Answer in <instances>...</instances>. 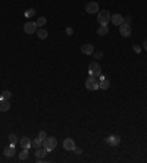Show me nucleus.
Returning <instances> with one entry per match:
<instances>
[{"label":"nucleus","mask_w":147,"mask_h":163,"mask_svg":"<svg viewBox=\"0 0 147 163\" xmlns=\"http://www.w3.org/2000/svg\"><path fill=\"white\" fill-rule=\"evenodd\" d=\"M56 145H57V140H56L55 137H46V138L43 140V147H44L47 151L55 150Z\"/></svg>","instance_id":"obj_1"},{"label":"nucleus","mask_w":147,"mask_h":163,"mask_svg":"<svg viewBox=\"0 0 147 163\" xmlns=\"http://www.w3.org/2000/svg\"><path fill=\"white\" fill-rule=\"evenodd\" d=\"M97 21H99L100 25H108L110 21L109 10H99V13H97Z\"/></svg>","instance_id":"obj_2"},{"label":"nucleus","mask_w":147,"mask_h":163,"mask_svg":"<svg viewBox=\"0 0 147 163\" xmlns=\"http://www.w3.org/2000/svg\"><path fill=\"white\" fill-rule=\"evenodd\" d=\"M88 73H90L91 76L99 78V76L102 75V66H100L97 62H91V63L88 65Z\"/></svg>","instance_id":"obj_3"},{"label":"nucleus","mask_w":147,"mask_h":163,"mask_svg":"<svg viewBox=\"0 0 147 163\" xmlns=\"http://www.w3.org/2000/svg\"><path fill=\"white\" fill-rule=\"evenodd\" d=\"M85 88L90 91H94L99 88V78H96V76H88V79L85 81Z\"/></svg>","instance_id":"obj_4"},{"label":"nucleus","mask_w":147,"mask_h":163,"mask_svg":"<svg viewBox=\"0 0 147 163\" xmlns=\"http://www.w3.org/2000/svg\"><path fill=\"white\" fill-rule=\"evenodd\" d=\"M131 33H132V30H131V25L129 24H121L119 25V34L122 37H129L131 36Z\"/></svg>","instance_id":"obj_5"},{"label":"nucleus","mask_w":147,"mask_h":163,"mask_svg":"<svg viewBox=\"0 0 147 163\" xmlns=\"http://www.w3.org/2000/svg\"><path fill=\"white\" fill-rule=\"evenodd\" d=\"M37 22H27L25 25H24V31L27 33V34H36L37 33Z\"/></svg>","instance_id":"obj_6"},{"label":"nucleus","mask_w":147,"mask_h":163,"mask_svg":"<svg viewBox=\"0 0 147 163\" xmlns=\"http://www.w3.org/2000/svg\"><path fill=\"white\" fill-rule=\"evenodd\" d=\"M110 87V82H109V79L102 73L100 76H99V88H102V90H108Z\"/></svg>","instance_id":"obj_7"},{"label":"nucleus","mask_w":147,"mask_h":163,"mask_svg":"<svg viewBox=\"0 0 147 163\" xmlns=\"http://www.w3.org/2000/svg\"><path fill=\"white\" fill-rule=\"evenodd\" d=\"M85 12H88V13H97L99 12V3L97 1H88L85 4Z\"/></svg>","instance_id":"obj_8"},{"label":"nucleus","mask_w":147,"mask_h":163,"mask_svg":"<svg viewBox=\"0 0 147 163\" xmlns=\"http://www.w3.org/2000/svg\"><path fill=\"white\" fill-rule=\"evenodd\" d=\"M110 22H112L113 25L119 27L121 24H124V16H122L121 13H113V15H110Z\"/></svg>","instance_id":"obj_9"},{"label":"nucleus","mask_w":147,"mask_h":163,"mask_svg":"<svg viewBox=\"0 0 147 163\" xmlns=\"http://www.w3.org/2000/svg\"><path fill=\"white\" fill-rule=\"evenodd\" d=\"M106 143L112 147H116V145L121 144V137H118V135H110L106 138Z\"/></svg>","instance_id":"obj_10"},{"label":"nucleus","mask_w":147,"mask_h":163,"mask_svg":"<svg viewBox=\"0 0 147 163\" xmlns=\"http://www.w3.org/2000/svg\"><path fill=\"white\" fill-rule=\"evenodd\" d=\"M75 147H76V145H75V141H74L72 138H66V140L63 141V148H65L66 151H74Z\"/></svg>","instance_id":"obj_11"},{"label":"nucleus","mask_w":147,"mask_h":163,"mask_svg":"<svg viewBox=\"0 0 147 163\" xmlns=\"http://www.w3.org/2000/svg\"><path fill=\"white\" fill-rule=\"evenodd\" d=\"M9 109H10V103L6 99H1L0 97V112H7Z\"/></svg>","instance_id":"obj_12"},{"label":"nucleus","mask_w":147,"mask_h":163,"mask_svg":"<svg viewBox=\"0 0 147 163\" xmlns=\"http://www.w3.org/2000/svg\"><path fill=\"white\" fill-rule=\"evenodd\" d=\"M81 52L84 54H93L94 53V46L93 44H84V46H81Z\"/></svg>","instance_id":"obj_13"},{"label":"nucleus","mask_w":147,"mask_h":163,"mask_svg":"<svg viewBox=\"0 0 147 163\" xmlns=\"http://www.w3.org/2000/svg\"><path fill=\"white\" fill-rule=\"evenodd\" d=\"M15 153H16L15 151V144H10V145H7V147H4V156L6 157H12Z\"/></svg>","instance_id":"obj_14"},{"label":"nucleus","mask_w":147,"mask_h":163,"mask_svg":"<svg viewBox=\"0 0 147 163\" xmlns=\"http://www.w3.org/2000/svg\"><path fill=\"white\" fill-rule=\"evenodd\" d=\"M31 143H33V141H31L28 137H22V138L19 140V145H21L22 148H30V147H31Z\"/></svg>","instance_id":"obj_15"},{"label":"nucleus","mask_w":147,"mask_h":163,"mask_svg":"<svg viewBox=\"0 0 147 163\" xmlns=\"http://www.w3.org/2000/svg\"><path fill=\"white\" fill-rule=\"evenodd\" d=\"M47 153H49V151H47L44 147H43V148H41V147H40V148H36V157L37 159H44V156H46Z\"/></svg>","instance_id":"obj_16"},{"label":"nucleus","mask_w":147,"mask_h":163,"mask_svg":"<svg viewBox=\"0 0 147 163\" xmlns=\"http://www.w3.org/2000/svg\"><path fill=\"white\" fill-rule=\"evenodd\" d=\"M108 33H109L108 25H100V27L97 28V36H106Z\"/></svg>","instance_id":"obj_17"},{"label":"nucleus","mask_w":147,"mask_h":163,"mask_svg":"<svg viewBox=\"0 0 147 163\" xmlns=\"http://www.w3.org/2000/svg\"><path fill=\"white\" fill-rule=\"evenodd\" d=\"M31 147H34V148H40V147H43V140H41L40 137H37L36 140L31 143Z\"/></svg>","instance_id":"obj_18"},{"label":"nucleus","mask_w":147,"mask_h":163,"mask_svg":"<svg viewBox=\"0 0 147 163\" xmlns=\"http://www.w3.org/2000/svg\"><path fill=\"white\" fill-rule=\"evenodd\" d=\"M37 36H38L40 40H46L47 36H49V33H47L46 30H43V28H41V30H38V31H37Z\"/></svg>","instance_id":"obj_19"},{"label":"nucleus","mask_w":147,"mask_h":163,"mask_svg":"<svg viewBox=\"0 0 147 163\" xmlns=\"http://www.w3.org/2000/svg\"><path fill=\"white\" fill-rule=\"evenodd\" d=\"M19 159H21V160L28 159V148H22V151L19 153Z\"/></svg>","instance_id":"obj_20"},{"label":"nucleus","mask_w":147,"mask_h":163,"mask_svg":"<svg viewBox=\"0 0 147 163\" xmlns=\"http://www.w3.org/2000/svg\"><path fill=\"white\" fill-rule=\"evenodd\" d=\"M9 141H10V144H15V145H16V143H19L18 137L15 134H9Z\"/></svg>","instance_id":"obj_21"},{"label":"nucleus","mask_w":147,"mask_h":163,"mask_svg":"<svg viewBox=\"0 0 147 163\" xmlns=\"http://www.w3.org/2000/svg\"><path fill=\"white\" fill-rule=\"evenodd\" d=\"M46 22H47V19L44 18V16H40L38 21H37V25H38V27H44V25H46Z\"/></svg>","instance_id":"obj_22"},{"label":"nucleus","mask_w":147,"mask_h":163,"mask_svg":"<svg viewBox=\"0 0 147 163\" xmlns=\"http://www.w3.org/2000/svg\"><path fill=\"white\" fill-rule=\"evenodd\" d=\"M10 97H12V93H10L9 90H6V91H3V93H1V99H6V100H9Z\"/></svg>","instance_id":"obj_23"},{"label":"nucleus","mask_w":147,"mask_h":163,"mask_svg":"<svg viewBox=\"0 0 147 163\" xmlns=\"http://www.w3.org/2000/svg\"><path fill=\"white\" fill-rule=\"evenodd\" d=\"M36 15V10L34 9H28V10H25V16L27 18H33Z\"/></svg>","instance_id":"obj_24"},{"label":"nucleus","mask_w":147,"mask_h":163,"mask_svg":"<svg viewBox=\"0 0 147 163\" xmlns=\"http://www.w3.org/2000/svg\"><path fill=\"white\" fill-rule=\"evenodd\" d=\"M94 56V59H102L103 57V52H96V53H93Z\"/></svg>","instance_id":"obj_25"},{"label":"nucleus","mask_w":147,"mask_h":163,"mask_svg":"<svg viewBox=\"0 0 147 163\" xmlns=\"http://www.w3.org/2000/svg\"><path fill=\"white\" fill-rule=\"evenodd\" d=\"M132 49H134V52H135V53H140V52H141V47H140V46H137V44H134V46H132Z\"/></svg>","instance_id":"obj_26"},{"label":"nucleus","mask_w":147,"mask_h":163,"mask_svg":"<svg viewBox=\"0 0 147 163\" xmlns=\"http://www.w3.org/2000/svg\"><path fill=\"white\" fill-rule=\"evenodd\" d=\"M38 137H40V138H41V140H44V138H46V137H47V134H46V132H44V131H40V132H38Z\"/></svg>","instance_id":"obj_27"},{"label":"nucleus","mask_w":147,"mask_h":163,"mask_svg":"<svg viewBox=\"0 0 147 163\" xmlns=\"http://www.w3.org/2000/svg\"><path fill=\"white\" fill-rule=\"evenodd\" d=\"M74 153H75V154H82V150H81L79 147H75V148H74Z\"/></svg>","instance_id":"obj_28"},{"label":"nucleus","mask_w":147,"mask_h":163,"mask_svg":"<svg viewBox=\"0 0 147 163\" xmlns=\"http://www.w3.org/2000/svg\"><path fill=\"white\" fill-rule=\"evenodd\" d=\"M72 33H74V30H72V28H66V34H69V36H71Z\"/></svg>","instance_id":"obj_29"},{"label":"nucleus","mask_w":147,"mask_h":163,"mask_svg":"<svg viewBox=\"0 0 147 163\" xmlns=\"http://www.w3.org/2000/svg\"><path fill=\"white\" fill-rule=\"evenodd\" d=\"M124 22H125V24H129V22H131V18H129V16L124 18Z\"/></svg>","instance_id":"obj_30"},{"label":"nucleus","mask_w":147,"mask_h":163,"mask_svg":"<svg viewBox=\"0 0 147 163\" xmlns=\"http://www.w3.org/2000/svg\"><path fill=\"white\" fill-rule=\"evenodd\" d=\"M143 47H144V50L147 52V40H144V43H143Z\"/></svg>","instance_id":"obj_31"}]
</instances>
